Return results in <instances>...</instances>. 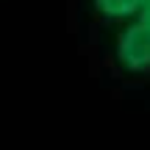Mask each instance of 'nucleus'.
<instances>
[{
  "label": "nucleus",
  "instance_id": "1",
  "mask_svg": "<svg viewBox=\"0 0 150 150\" xmlns=\"http://www.w3.org/2000/svg\"><path fill=\"white\" fill-rule=\"evenodd\" d=\"M145 6H150V0H92V11L103 22H117V20L128 22Z\"/></svg>",
  "mask_w": 150,
  "mask_h": 150
}]
</instances>
